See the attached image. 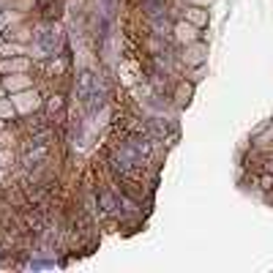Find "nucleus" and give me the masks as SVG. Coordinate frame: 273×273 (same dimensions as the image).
Here are the masks:
<instances>
[{
	"label": "nucleus",
	"mask_w": 273,
	"mask_h": 273,
	"mask_svg": "<svg viewBox=\"0 0 273 273\" xmlns=\"http://www.w3.org/2000/svg\"><path fill=\"white\" fill-rule=\"evenodd\" d=\"M14 115H17L14 101H11V99H0V118H3V120H11Z\"/></svg>",
	"instance_id": "nucleus-9"
},
{
	"label": "nucleus",
	"mask_w": 273,
	"mask_h": 273,
	"mask_svg": "<svg viewBox=\"0 0 273 273\" xmlns=\"http://www.w3.org/2000/svg\"><path fill=\"white\" fill-rule=\"evenodd\" d=\"M36 41H38V47L47 52V55H55L58 52V47H60V28L58 25H47V28H41L36 33Z\"/></svg>",
	"instance_id": "nucleus-1"
},
{
	"label": "nucleus",
	"mask_w": 273,
	"mask_h": 273,
	"mask_svg": "<svg viewBox=\"0 0 273 273\" xmlns=\"http://www.w3.org/2000/svg\"><path fill=\"white\" fill-rule=\"evenodd\" d=\"M11 71L25 74L28 71V58L25 55H14V58H6L3 63H0V74H11Z\"/></svg>",
	"instance_id": "nucleus-4"
},
{
	"label": "nucleus",
	"mask_w": 273,
	"mask_h": 273,
	"mask_svg": "<svg viewBox=\"0 0 273 273\" xmlns=\"http://www.w3.org/2000/svg\"><path fill=\"white\" fill-rule=\"evenodd\" d=\"M142 3H145V9H148V14H150V19L164 17V14H167V3H164V0H142Z\"/></svg>",
	"instance_id": "nucleus-7"
},
{
	"label": "nucleus",
	"mask_w": 273,
	"mask_h": 273,
	"mask_svg": "<svg viewBox=\"0 0 273 273\" xmlns=\"http://www.w3.org/2000/svg\"><path fill=\"white\" fill-rule=\"evenodd\" d=\"M0 180H3V167H0Z\"/></svg>",
	"instance_id": "nucleus-16"
},
{
	"label": "nucleus",
	"mask_w": 273,
	"mask_h": 273,
	"mask_svg": "<svg viewBox=\"0 0 273 273\" xmlns=\"http://www.w3.org/2000/svg\"><path fill=\"white\" fill-rule=\"evenodd\" d=\"M3 90H11V93H19V90H28L30 87V77L19 74V77H3Z\"/></svg>",
	"instance_id": "nucleus-5"
},
{
	"label": "nucleus",
	"mask_w": 273,
	"mask_h": 273,
	"mask_svg": "<svg viewBox=\"0 0 273 273\" xmlns=\"http://www.w3.org/2000/svg\"><path fill=\"white\" fill-rule=\"evenodd\" d=\"M11 162H14V153H11V150H0V167L6 170Z\"/></svg>",
	"instance_id": "nucleus-12"
},
{
	"label": "nucleus",
	"mask_w": 273,
	"mask_h": 273,
	"mask_svg": "<svg viewBox=\"0 0 273 273\" xmlns=\"http://www.w3.org/2000/svg\"><path fill=\"white\" fill-rule=\"evenodd\" d=\"M0 55H6V58H14V55H25V47H19V44H3V47H0Z\"/></svg>",
	"instance_id": "nucleus-10"
},
{
	"label": "nucleus",
	"mask_w": 273,
	"mask_h": 273,
	"mask_svg": "<svg viewBox=\"0 0 273 273\" xmlns=\"http://www.w3.org/2000/svg\"><path fill=\"white\" fill-rule=\"evenodd\" d=\"M101 205H104V211H112V205H115V202H112L109 194H101Z\"/></svg>",
	"instance_id": "nucleus-14"
},
{
	"label": "nucleus",
	"mask_w": 273,
	"mask_h": 273,
	"mask_svg": "<svg viewBox=\"0 0 273 273\" xmlns=\"http://www.w3.org/2000/svg\"><path fill=\"white\" fill-rule=\"evenodd\" d=\"M194 25H189V22H180V25H175V38L178 41H183V44H191L194 41Z\"/></svg>",
	"instance_id": "nucleus-6"
},
{
	"label": "nucleus",
	"mask_w": 273,
	"mask_h": 273,
	"mask_svg": "<svg viewBox=\"0 0 273 273\" xmlns=\"http://www.w3.org/2000/svg\"><path fill=\"white\" fill-rule=\"evenodd\" d=\"M47 109H50L52 115H55V112H60V109H63V96H52L50 104H47Z\"/></svg>",
	"instance_id": "nucleus-11"
},
{
	"label": "nucleus",
	"mask_w": 273,
	"mask_h": 273,
	"mask_svg": "<svg viewBox=\"0 0 273 273\" xmlns=\"http://www.w3.org/2000/svg\"><path fill=\"white\" fill-rule=\"evenodd\" d=\"M178 96H180V101H189V87H180Z\"/></svg>",
	"instance_id": "nucleus-15"
},
{
	"label": "nucleus",
	"mask_w": 273,
	"mask_h": 273,
	"mask_svg": "<svg viewBox=\"0 0 273 273\" xmlns=\"http://www.w3.org/2000/svg\"><path fill=\"white\" fill-rule=\"evenodd\" d=\"M96 90H99V85H96V77L90 74V71H82V74L77 77V96L87 104Z\"/></svg>",
	"instance_id": "nucleus-3"
},
{
	"label": "nucleus",
	"mask_w": 273,
	"mask_h": 273,
	"mask_svg": "<svg viewBox=\"0 0 273 273\" xmlns=\"http://www.w3.org/2000/svg\"><path fill=\"white\" fill-rule=\"evenodd\" d=\"M202 55H205V47L202 44H194V47H189V50H186L183 60H186V63H199V60H202Z\"/></svg>",
	"instance_id": "nucleus-8"
},
{
	"label": "nucleus",
	"mask_w": 273,
	"mask_h": 273,
	"mask_svg": "<svg viewBox=\"0 0 273 273\" xmlns=\"http://www.w3.org/2000/svg\"><path fill=\"white\" fill-rule=\"evenodd\" d=\"M0 131H3V118H0Z\"/></svg>",
	"instance_id": "nucleus-17"
},
{
	"label": "nucleus",
	"mask_w": 273,
	"mask_h": 273,
	"mask_svg": "<svg viewBox=\"0 0 273 273\" xmlns=\"http://www.w3.org/2000/svg\"><path fill=\"white\" fill-rule=\"evenodd\" d=\"M11 101H14V107H17V112H22V115L38 109V104H41L36 90H19L17 96H11Z\"/></svg>",
	"instance_id": "nucleus-2"
},
{
	"label": "nucleus",
	"mask_w": 273,
	"mask_h": 273,
	"mask_svg": "<svg viewBox=\"0 0 273 273\" xmlns=\"http://www.w3.org/2000/svg\"><path fill=\"white\" fill-rule=\"evenodd\" d=\"M189 19H191V22H197V25H199V22H205V14L199 11V9H191V11H189Z\"/></svg>",
	"instance_id": "nucleus-13"
}]
</instances>
